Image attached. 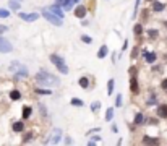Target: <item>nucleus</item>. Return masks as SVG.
<instances>
[{
  "label": "nucleus",
  "instance_id": "obj_1",
  "mask_svg": "<svg viewBox=\"0 0 167 146\" xmlns=\"http://www.w3.org/2000/svg\"><path fill=\"white\" fill-rule=\"evenodd\" d=\"M34 80H36L39 85H45V86H57L59 85V78L50 75L49 71H44V70L39 71L37 75L34 76Z\"/></svg>",
  "mask_w": 167,
  "mask_h": 146
},
{
  "label": "nucleus",
  "instance_id": "obj_2",
  "mask_svg": "<svg viewBox=\"0 0 167 146\" xmlns=\"http://www.w3.org/2000/svg\"><path fill=\"white\" fill-rule=\"evenodd\" d=\"M8 70L13 71L16 76H23V78H26L28 75H29V73H28V68L25 65H21V62H18V60L11 62V63L8 65Z\"/></svg>",
  "mask_w": 167,
  "mask_h": 146
},
{
  "label": "nucleus",
  "instance_id": "obj_3",
  "mask_svg": "<svg viewBox=\"0 0 167 146\" xmlns=\"http://www.w3.org/2000/svg\"><path fill=\"white\" fill-rule=\"evenodd\" d=\"M50 62H52V63L57 67V70H59L62 75H68V67H67L65 60H63L62 57H59V55L52 54V55H50Z\"/></svg>",
  "mask_w": 167,
  "mask_h": 146
},
{
  "label": "nucleus",
  "instance_id": "obj_4",
  "mask_svg": "<svg viewBox=\"0 0 167 146\" xmlns=\"http://www.w3.org/2000/svg\"><path fill=\"white\" fill-rule=\"evenodd\" d=\"M42 16L49 21L50 25H54V26H62V25H63V20L59 18V16L54 15V13H50L47 8H44V10H42Z\"/></svg>",
  "mask_w": 167,
  "mask_h": 146
},
{
  "label": "nucleus",
  "instance_id": "obj_5",
  "mask_svg": "<svg viewBox=\"0 0 167 146\" xmlns=\"http://www.w3.org/2000/svg\"><path fill=\"white\" fill-rule=\"evenodd\" d=\"M13 50V46H11V42L7 41L5 37H0V54H8Z\"/></svg>",
  "mask_w": 167,
  "mask_h": 146
},
{
  "label": "nucleus",
  "instance_id": "obj_6",
  "mask_svg": "<svg viewBox=\"0 0 167 146\" xmlns=\"http://www.w3.org/2000/svg\"><path fill=\"white\" fill-rule=\"evenodd\" d=\"M47 10H49L50 13L57 15V16H59V18H62V20H63V16H65V15H63V10L60 8V5H59V3H55V5H50V7H47Z\"/></svg>",
  "mask_w": 167,
  "mask_h": 146
},
{
  "label": "nucleus",
  "instance_id": "obj_7",
  "mask_svg": "<svg viewBox=\"0 0 167 146\" xmlns=\"http://www.w3.org/2000/svg\"><path fill=\"white\" fill-rule=\"evenodd\" d=\"M20 18L28 21V23H33L39 18V13H20Z\"/></svg>",
  "mask_w": 167,
  "mask_h": 146
},
{
  "label": "nucleus",
  "instance_id": "obj_8",
  "mask_svg": "<svg viewBox=\"0 0 167 146\" xmlns=\"http://www.w3.org/2000/svg\"><path fill=\"white\" fill-rule=\"evenodd\" d=\"M130 89H131L133 94L140 93V86H138V80L135 78V75H131V78H130Z\"/></svg>",
  "mask_w": 167,
  "mask_h": 146
},
{
  "label": "nucleus",
  "instance_id": "obj_9",
  "mask_svg": "<svg viewBox=\"0 0 167 146\" xmlns=\"http://www.w3.org/2000/svg\"><path fill=\"white\" fill-rule=\"evenodd\" d=\"M60 138H62V130H60V128H55V130L52 132V138H50V143L57 144V143L60 141Z\"/></svg>",
  "mask_w": 167,
  "mask_h": 146
},
{
  "label": "nucleus",
  "instance_id": "obj_10",
  "mask_svg": "<svg viewBox=\"0 0 167 146\" xmlns=\"http://www.w3.org/2000/svg\"><path fill=\"white\" fill-rule=\"evenodd\" d=\"M86 12H88V10H86V7H83V5H78V7L75 8V16H76V18H84V16H86Z\"/></svg>",
  "mask_w": 167,
  "mask_h": 146
},
{
  "label": "nucleus",
  "instance_id": "obj_11",
  "mask_svg": "<svg viewBox=\"0 0 167 146\" xmlns=\"http://www.w3.org/2000/svg\"><path fill=\"white\" fill-rule=\"evenodd\" d=\"M143 55H145V59H146V62L148 63H154L156 62V59H157V55H156V52H143Z\"/></svg>",
  "mask_w": 167,
  "mask_h": 146
},
{
  "label": "nucleus",
  "instance_id": "obj_12",
  "mask_svg": "<svg viewBox=\"0 0 167 146\" xmlns=\"http://www.w3.org/2000/svg\"><path fill=\"white\" fill-rule=\"evenodd\" d=\"M157 115L161 119H167V104H161L157 107Z\"/></svg>",
  "mask_w": 167,
  "mask_h": 146
},
{
  "label": "nucleus",
  "instance_id": "obj_13",
  "mask_svg": "<svg viewBox=\"0 0 167 146\" xmlns=\"http://www.w3.org/2000/svg\"><path fill=\"white\" fill-rule=\"evenodd\" d=\"M164 8H165L164 3H161V2H153V10H154V12H162Z\"/></svg>",
  "mask_w": 167,
  "mask_h": 146
},
{
  "label": "nucleus",
  "instance_id": "obj_14",
  "mask_svg": "<svg viewBox=\"0 0 167 146\" xmlns=\"http://www.w3.org/2000/svg\"><path fill=\"white\" fill-rule=\"evenodd\" d=\"M78 85L81 86L83 89H86V88L89 86V80H88L86 76H81V78H80V81H78Z\"/></svg>",
  "mask_w": 167,
  "mask_h": 146
},
{
  "label": "nucleus",
  "instance_id": "obj_15",
  "mask_svg": "<svg viewBox=\"0 0 167 146\" xmlns=\"http://www.w3.org/2000/svg\"><path fill=\"white\" fill-rule=\"evenodd\" d=\"M107 46H101V49H99V52H97V59H104L106 55H107Z\"/></svg>",
  "mask_w": 167,
  "mask_h": 146
},
{
  "label": "nucleus",
  "instance_id": "obj_16",
  "mask_svg": "<svg viewBox=\"0 0 167 146\" xmlns=\"http://www.w3.org/2000/svg\"><path fill=\"white\" fill-rule=\"evenodd\" d=\"M31 112H33V109L29 107V106H25V107H23V119H29Z\"/></svg>",
  "mask_w": 167,
  "mask_h": 146
},
{
  "label": "nucleus",
  "instance_id": "obj_17",
  "mask_svg": "<svg viewBox=\"0 0 167 146\" xmlns=\"http://www.w3.org/2000/svg\"><path fill=\"white\" fill-rule=\"evenodd\" d=\"M11 128H13V132L20 133V132H23V128H25V125H23L21 122H15V123H13V127H11Z\"/></svg>",
  "mask_w": 167,
  "mask_h": 146
},
{
  "label": "nucleus",
  "instance_id": "obj_18",
  "mask_svg": "<svg viewBox=\"0 0 167 146\" xmlns=\"http://www.w3.org/2000/svg\"><path fill=\"white\" fill-rule=\"evenodd\" d=\"M10 98L13 101H18V99H21V93L18 91V89H13V91L10 93Z\"/></svg>",
  "mask_w": 167,
  "mask_h": 146
},
{
  "label": "nucleus",
  "instance_id": "obj_19",
  "mask_svg": "<svg viewBox=\"0 0 167 146\" xmlns=\"http://www.w3.org/2000/svg\"><path fill=\"white\" fill-rule=\"evenodd\" d=\"M8 7L11 10H15V12H18V10H20V3L16 2V0H11V2H8Z\"/></svg>",
  "mask_w": 167,
  "mask_h": 146
},
{
  "label": "nucleus",
  "instance_id": "obj_20",
  "mask_svg": "<svg viewBox=\"0 0 167 146\" xmlns=\"http://www.w3.org/2000/svg\"><path fill=\"white\" fill-rule=\"evenodd\" d=\"M114 85H115V81H114V80H109V83H107V94H109V96H112Z\"/></svg>",
  "mask_w": 167,
  "mask_h": 146
},
{
  "label": "nucleus",
  "instance_id": "obj_21",
  "mask_svg": "<svg viewBox=\"0 0 167 146\" xmlns=\"http://www.w3.org/2000/svg\"><path fill=\"white\" fill-rule=\"evenodd\" d=\"M112 119H114V109H112V107H109L107 112H106V120H107V122H111Z\"/></svg>",
  "mask_w": 167,
  "mask_h": 146
},
{
  "label": "nucleus",
  "instance_id": "obj_22",
  "mask_svg": "<svg viewBox=\"0 0 167 146\" xmlns=\"http://www.w3.org/2000/svg\"><path fill=\"white\" fill-rule=\"evenodd\" d=\"M143 114H136L135 115V125H143Z\"/></svg>",
  "mask_w": 167,
  "mask_h": 146
},
{
  "label": "nucleus",
  "instance_id": "obj_23",
  "mask_svg": "<svg viewBox=\"0 0 167 146\" xmlns=\"http://www.w3.org/2000/svg\"><path fill=\"white\" fill-rule=\"evenodd\" d=\"M133 33H135V36H141V33H143V26H141V25H135Z\"/></svg>",
  "mask_w": 167,
  "mask_h": 146
},
{
  "label": "nucleus",
  "instance_id": "obj_24",
  "mask_svg": "<svg viewBox=\"0 0 167 146\" xmlns=\"http://www.w3.org/2000/svg\"><path fill=\"white\" fill-rule=\"evenodd\" d=\"M97 109H101V101H94V102L91 104V110L93 112H97Z\"/></svg>",
  "mask_w": 167,
  "mask_h": 146
},
{
  "label": "nucleus",
  "instance_id": "obj_25",
  "mask_svg": "<svg viewBox=\"0 0 167 146\" xmlns=\"http://www.w3.org/2000/svg\"><path fill=\"white\" fill-rule=\"evenodd\" d=\"M143 143H146V144H149V143H153V144H157L159 141H157V140H154V138H149V136H145V138H143Z\"/></svg>",
  "mask_w": 167,
  "mask_h": 146
},
{
  "label": "nucleus",
  "instance_id": "obj_26",
  "mask_svg": "<svg viewBox=\"0 0 167 146\" xmlns=\"http://www.w3.org/2000/svg\"><path fill=\"white\" fill-rule=\"evenodd\" d=\"M8 16H10V12H8V10L0 8V18H8Z\"/></svg>",
  "mask_w": 167,
  "mask_h": 146
},
{
  "label": "nucleus",
  "instance_id": "obj_27",
  "mask_svg": "<svg viewBox=\"0 0 167 146\" xmlns=\"http://www.w3.org/2000/svg\"><path fill=\"white\" fill-rule=\"evenodd\" d=\"M148 36H149V39H156L157 37V31L156 29H149L148 31Z\"/></svg>",
  "mask_w": 167,
  "mask_h": 146
},
{
  "label": "nucleus",
  "instance_id": "obj_28",
  "mask_svg": "<svg viewBox=\"0 0 167 146\" xmlns=\"http://www.w3.org/2000/svg\"><path fill=\"white\" fill-rule=\"evenodd\" d=\"M34 91H36L37 94H50V89H34Z\"/></svg>",
  "mask_w": 167,
  "mask_h": 146
},
{
  "label": "nucleus",
  "instance_id": "obj_29",
  "mask_svg": "<svg viewBox=\"0 0 167 146\" xmlns=\"http://www.w3.org/2000/svg\"><path fill=\"white\" fill-rule=\"evenodd\" d=\"M72 106H78V107H81V106H83V101H80V99H72Z\"/></svg>",
  "mask_w": 167,
  "mask_h": 146
},
{
  "label": "nucleus",
  "instance_id": "obj_30",
  "mask_svg": "<svg viewBox=\"0 0 167 146\" xmlns=\"http://www.w3.org/2000/svg\"><path fill=\"white\" fill-rule=\"evenodd\" d=\"M81 41L86 42V44H91V42H93V39H91L89 36H81Z\"/></svg>",
  "mask_w": 167,
  "mask_h": 146
},
{
  "label": "nucleus",
  "instance_id": "obj_31",
  "mask_svg": "<svg viewBox=\"0 0 167 146\" xmlns=\"http://www.w3.org/2000/svg\"><path fill=\"white\" fill-rule=\"evenodd\" d=\"M140 2H141V0H135V12H133V18H135L136 13H138V7H140Z\"/></svg>",
  "mask_w": 167,
  "mask_h": 146
},
{
  "label": "nucleus",
  "instance_id": "obj_32",
  "mask_svg": "<svg viewBox=\"0 0 167 146\" xmlns=\"http://www.w3.org/2000/svg\"><path fill=\"white\" fill-rule=\"evenodd\" d=\"M29 140H33V133H28L26 136H25V140H23V143H28Z\"/></svg>",
  "mask_w": 167,
  "mask_h": 146
},
{
  "label": "nucleus",
  "instance_id": "obj_33",
  "mask_svg": "<svg viewBox=\"0 0 167 146\" xmlns=\"http://www.w3.org/2000/svg\"><path fill=\"white\" fill-rule=\"evenodd\" d=\"M148 104H156V96H149Z\"/></svg>",
  "mask_w": 167,
  "mask_h": 146
},
{
  "label": "nucleus",
  "instance_id": "obj_34",
  "mask_svg": "<svg viewBox=\"0 0 167 146\" xmlns=\"http://www.w3.org/2000/svg\"><path fill=\"white\" fill-rule=\"evenodd\" d=\"M161 86H162V89H164V91H167V78H164V80H162V83H161Z\"/></svg>",
  "mask_w": 167,
  "mask_h": 146
},
{
  "label": "nucleus",
  "instance_id": "obj_35",
  "mask_svg": "<svg viewBox=\"0 0 167 146\" xmlns=\"http://www.w3.org/2000/svg\"><path fill=\"white\" fill-rule=\"evenodd\" d=\"M136 73V67H130V75H135Z\"/></svg>",
  "mask_w": 167,
  "mask_h": 146
},
{
  "label": "nucleus",
  "instance_id": "obj_36",
  "mask_svg": "<svg viewBox=\"0 0 167 146\" xmlns=\"http://www.w3.org/2000/svg\"><path fill=\"white\" fill-rule=\"evenodd\" d=\"M117 106H122V96H120V94L117 96Z\"/></svg>",
  "mask_w": 167,
  "mask_h": 146
},
{
  "label": "nucleus",
  "instance_id": "obj_37",
  "mask_svg": "<svg viewBox=\"0 0 167 146\" xmlns=\"http://www.w3.org/2000/svg\"><path fill=\"white\" fill-rule=\"evenodd\" d=\"M8 29V28L7 26H3V25H0V33H5V31H7Z\"/></svg>",
  "mask_w": 167,
  "mask_h": 146
},
{
  "label": "nucleus",
  "instance_id": "obj_38",
  "mask_svg": "<svg viewBox=\"0 0 167 146\" xmlns=\"http://www.w3.org/2000/svg\"><path fill=\"white\" fill-rule=\"evenodd\" d=\"M39 107H41V110H42V115H45V106L44 104H39Z\"/></svg>",
  "mask_w": 167,
  "mask_h": 146
},
{
  "label": "nucleus",
  "instance_id": "obj_39",
  "mask_svg": "<svg viewBox=\"0 0 167 146\" xmlns=\"http://www.w3.org/2000/svg\"><path fill=\"white\" fill-rule=\"evenodd\" d=\"M136 54H138V47L133 50V52H131V59H135V57H136Z\"/></svg>",
  "mask_w": 167,
  "mask_h": 146
},
{
  "label": "nucleus",
  "instance_id": "obj_40",
  "mask_svg": "<svg viewBox=\"0 0 167 146\" xmlns=\"http://www.w3.org/2000/svg\"><path fill=\"white\" fill-rule=\"evenodd\" d=\"M126 47H128V41H126V39H125V42H123V47H122V50H125Z\"/></svg>",
  "mask_w": 167,
  "mask_h": 146
},
{
  "label": "nucleus",
  "instance_id": "obj_41",
  "mask_svg": "<svg viewBox=\"0 0 167 146\" xmlns=\"http://www.w3.org/2000/svg\"><path fill=\"white\" fill-rule=\"evenodd\" d=\"M149 123H151V125H156L157 120H156V119H151V120H149Z\"/></svg>",
  "mask_w": 167,
  "mask_h": 146
},
{
  "label": "nucleus",
  "instance_id": "obj_42",
  "mask_svg": "<svg viewBox=\"0 0 167 146\" xmlns=\"http://www.w3.org/2000/svg\"><path fill=\"white\" fill-rule=\"evenodd\" d=\"M96 132H101V128H93V130H89V133H96Z\"/></svg>",
  "mask_w": 167,
  "mask_h": 146
},
{
  "label": "nucleus",
  "instance_id": "obj_43",
  "mask_svg": "<svg viewBox=\"0 0 167 146\" xmlns=\"http://www.w3.org/2000/svg\"><path fill=\"white\" fill-rule=\"evenodd\" d=\"M72 2H73V3H76V2H80V0H72Z\"/></svg>",
  "mask_w": 167,
  "mask_h": 146
},
{
  "label": "nucleus",
  "instance_id": "obj_44",
  "mask_svg": "<svg viewBox=\"0 0 167 146\" xmlns=\"http://www.w3.org/2000/svg\"><path fill=\"white\" fill-rule=\"evenodd\" d=\"M148 2H151V0H148Z\"/></svg>",
  "mask_w": 167,
  "mask_h": 146
}]
</instances>
